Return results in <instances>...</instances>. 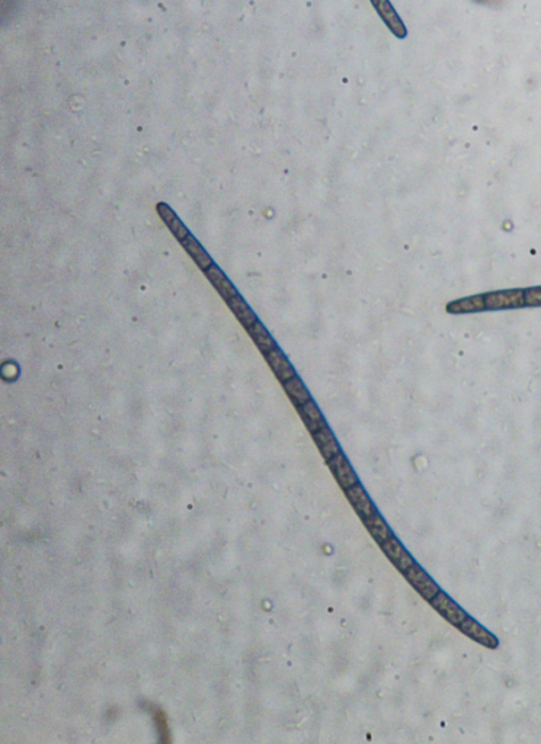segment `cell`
Returning a JSON list of instances; mask_svg holds the SVG:
<instances>
[{"label":"cell","mask_w":541,"mask_h":744,"mask_svg":"<svg viewBox=\"0 0 541 744\" xmlns=\"http://www.w3.org/2000/svg\"><path fill=\"white\" fill-rule=\"evenodd\" d=\"M345 495H346L348 500H350V503L352 504V507L357 511V514L362 519L370 518L371 515H374L377 512L374 503L370 500L369 496H367L365 490H364L362 485L359 483L345 488Z\"/></svg>","instance_id":"cell-4"},{"label":"cell","mask_w":541,"mask_h":744,"mask_svg":"<svg viewBox=\"0 0 541 744\" xmlns=\"http://www.w3.org/2000/svg\"><path fill=\"white\" fill-rule=\"evenodd\" d=\"M299 407V412H300V416L303 419V422L306 423L307 429L310 430L312 434L317 432V430H320L322 427L326 426V422L320 413V410L317 408V406L313 403V400L310 399L308 401H306L304 404L301 406H297Z\"/></svg>","instance_id":"cell-11"},{"label":"cell","mask_w":541,"mask_h":744,"mask_svg":"<svg viewBox=\"0 0 541 744\" xmlns=\"http://www.w3.org/2000/svg\"><path fill=\"white\" fill-rule=\"evenodd\" d=\"M403 573L423 599L431 600L439 592V587L435 584V581L427 573H425L422 570V567L418 565L416 563L412 564L409 569Z\"/></svg>","instance_id":"cell-2"},{"label":"cell","mask_w":541,"mask_h":744,"mask_svg":"<svg viewBox=\"0 0 541 744\" xmlns=\"http://www.w3.org/2000/svg\"><path fill=\"white\" fill-rule=\"evenodd\" d=\"M526 305V291L509 289L496 291L485 296V308L502 310V308H518Z\"/></svg>","instance_id":"cell-1"},{"label":"cell","mask_w":541,"mask_h":744,"mask_svg":"<svg viewBox=\"0 0 541 744\" xmlns=\"http://www.w3.org/2000/svg\"><path fill=\"white\" fill-rule=\"evenodd\" d=\"M226 303L228 304V307L231 308V311L235 312V316L239 319V322L246 327L249 329L252 324H255L258 322L255 312L249 308V305L243 301V298L239 296V294H236V296L230 297L228 300H226Z\"/></svg>","instance_id":"cell-13"},{"label":"cell","mask_w":541,"mask_h":744,"mask_svg":"<svg viewBox=\"0 0 541 744\" xmlns=\"http://www.w3.org/2000/svg\"><path fill=\"white\" fill-rule=\"evenodd\" d=\"M527 305H541V288H531L526 291Z\"/></svg>","instance_id":"cell-20"},{"label":"cell","mask_w":541,"mask_h":744,"mask_svg":"<svg viewBox=\"0 0 541 744\" xmlns=\"http://www.w3.org/2000/svg\"><path fill=\"white\" fill-rule=\"evenodd\" d=\"M181 244L185 247V250L189 253V256L194 259V262L203 269H208L211 265H212V261L211 258L208 256V254L205 253V250L201 247V244L196 240V237H192L191 234L188 237H185Z\"/></svg>","instance_id":"cell-15"},{"label":"cell","mask_w":541,"mask_h":744,"mask_svg":"<svg viewBox=\"0 0 541 744\" xmlns=\"http://www.w3.org/2000/svg\"><path fill=\"white\" fill-rule=\"evenodd\" d=\"M430 602L432 605V608L438 614H441L444 618H446L448 622H451L453 625H460L463 621L467 618V614L463 611L456 602H453L446 593L441 592V591Z\"/></svg>","instance_id":"cell-3"},{"label":"cell","mask_w":541,"mask_h":744,"mask_svg":"<svg viewBox=\"0 0 541 744\" xmlns=\"http://www.w3.org/2000/svg\"><path fill=\"white\" fill-rule=\"evenodd\" d=\"M205 275L208 277V280L212 282V285L216 287V289L220 292V296L224 298V300H228L230 297H233L238 294L236 288L233 287V284H231L227 277L224 275V273L212 263L208 269L204 270Z\"/></svg>","instance_id":"cell-12"},{"label":"cell","mask_w":541,"mask_h":744,"mask_svg":"<svg viewBox=\"0 0 541 744\" xmlns=\"http://www.w3.org/2000/svg\"><path fill=\"white\" fill-rule=\"evenodd\" d=\"M381 548L384 554L390 558V561L400 572H406L412 564H415L412 556L404 550V546L400 544V541L393 535L381 544Z\"/></svg>","instance_id":"cell-5"},{"label":"cell","mask_w":541,"mask_h":744,"mask_svg":"<svg viewBox=\"0 0 541 744\" xmlns=\"http://www.w3.org/2000/svg\"><path fill=\"white\" fill-rule=\"evenodd\" d=\"M166 226L173 233V236H175L179 242H182L185 237L189 236V231L186 230V227L182 224V221L177 217V215H173V217L166 223Z\"/></svg>","instance_id":"cell-19"},{"label":"cell","mask_w":541,"mask_h":744,"mask_svg":"<svg viewBox=\"0 0 541 744\" xmlns=\"http://www.w3.org/2000/svg\"><path fill=\"white\" fill-rule=\"evenodd\" d=\"M480 310H486L485 308V296L463 298V300H458V301H454V303L448 304V311L450 312H473V311H480Z\"/></svg>","instance_id":"cell-18"},{"label":"cell","mask_w":541,"mask_h":744,"mask_svg":"<svg viewBox=\"0 0 541 744\" xmlns=\"http://www.w3.org/2000/svg\"><path fill=\"white\" fill-rule=\"evenodd\" d=\"M458 626L466 635H469L476 642L485 645V647H489V649L498 647V644H499L498 638L492 633H489L486 628H483L479 622H476L470 616H467Z\"/></svg>","instance_id":"cell-7"},{"label":"cell","mask_w":541,"mask_h":744,"mask_svg":"<svg viewBox=\"0 0 541 744\" xmlns=\"http://www.w3.org/2000/svg\"><path fill=\"white\" fill-rule=\"evenodd\" d=\"M265 358L269 364V366L273 368L274 374L277 376V378L281 381V383H285L287 380L293 378L296 376V371L293 369L292 364H289L287 361V358L284 357L282 352L278 349V347H274L273 350H269L265 354Z\"/></svg>","instance_id":"cell-8"},{"label":"cell","mask_w":541,"mask_h":744,"mask_svg":"<svg viewBox=\"0 0 541 744\" xmlns=\"http://www.w3.org/2000/svg\"><path fill=\"white\" fill-rule=\"evenodd\" d=\"M313 439L319 448V451L322 453L323 458L329 461L331 458H334L338 453H341L339 449V445L336 442V438L334 436L332 430L324 426L322 427L320 430H317V432L313 434Z\"/></svg>","instance_id":"cell-9"},{"label":"cell","mask_w":541,"mask_h":744,"mask_svg":"<svg viewBox=\"0 0 541 744\" xmlns=\"http://www.w3.org/2000/svg\"><path fill=\"white\" fill-rule=\"evenodd\" d=\"M364 523H365V528L369 530L370 535L373 537L374 541H377L380 545L388 541L393 534L390 531V528L388 526V523L384 522V519L380 516L378 512H376L374 515H371L370 518H365L362 519Z\"/></svg>","instance_id":"cell-14"},{"label":"cell","mask_w":541,"mask_h":744,"mask_svg":"<svg viewBox=\"0 0 541 744\" xmlns=\"http://www.w3.org/2000/svg\"><path fill=\"white\" fill-rule=\"evenodd\" d=\"M373 5L378 11L380 16L384 19V22L388 24L389 28L395 32V35L400 38L406 35V28L403 22L400 21L397 13L395 12V9L392 8V5L389 4V0H373Z\"/></svg>","instance_id":"cell-10"},{"label":"cell","mask_w":541,"mask_h":744,"mask_svg":"<svg viewBox=\"0 0 541 744\" xmlns=\"http://www.w3.org/2000/svg\"><path fill=\"white\" fill-rule=\"evenodd\" d=\"M282 384H284V388H285V391H287V394L289 396V399L293 400V403H294L296 406H301V404H304L306 401L310 400V394H308L307 388L304 387V384L301 383V380H300L299 377L294 376L293 378L287 380V381L282 383Z\"/></svg>","instance_id":"cell-16"},{"label":"cell","mask_w":541,"mask_h":744,"mask_svg":"<svg viewBox=\"0 0 541 744\" xmlns=\"http://www.w3.org/2000/svg\"><path fill=\"white\" fill-rule=\"evenodd\" d=\"M247 330H249V335L252 336L254 342H255L256 346L261 349L262 354H266V352H269V350H273L274 347H277L274 339L269 336V333L266 331V329H265L259 322H256L255 324L250 326Z\"/></svg>","instance_id":"cell-17"},{"label":"cell","mask_w":541,"mask_h":744,"mask_svg":"<svg viewBox=\"0 0 541 744\" xmlns=\"http://www.w3.org/2000/svg\"><path fill=\"white\" fill-rule=\"evenodd\" d=\"M327 464H329L331 471L334 473L335 478L343 488H348L358 483L357 474L352 469L350 461L346 460V457L342 453H338L334 458L327 461Z\"/></svg>","instance_id":"cell-6"}]
</instances>
